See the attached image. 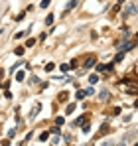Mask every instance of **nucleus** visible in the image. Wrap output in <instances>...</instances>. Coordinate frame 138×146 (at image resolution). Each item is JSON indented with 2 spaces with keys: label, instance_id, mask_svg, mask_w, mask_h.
Listing matches in <instances>:
<instances>
[{
  "label": "nucleus",
  "instance_id": "f257e3e1",
  "mask_svg": "<svg viewBox=\"0 0 138 146\" xmlns=\"http://www.w3.org/2000/svg\"><path fill=\"white\" fill-rule=\"evenodd\" d=\"M95 63H97V57H95V55H89V57H85V61H83V67H85V69H91Z\"/></svg>",
  "mask_w": 138,
  "mask_h": 146
},
{
  "label": "nucleus",
  "instance_id": "f03ea898",
  "mask_svg": "<svg viewBox=\"0 0 138 146\" xmlns=\"http://www.w3.org/2000/svg\"><path fill=\"white\" fill-rule=\"evenodd\" d=\"M134 14H136V6H134V4H130V6H128V8H126V10L122 12L124 20H126V18H130V16H134Z\"/></svg>",
  "mask_w": 138,
  "mask_h": 146
},
{
  "label": "nucleus",
  "instance_id": "7ed1b4c3",
  "mask_svg": "<svg viewBox=\"0 0 138 146\" xmlns=\"http://www.w3.org/2000/svg\"><path fill=\"white\" fill-rule=\"evenodd\" d=\"M77 4H79V0H69L67 6H65V12H63V14H69L73 8H77Z\"/></svg>",
  "mask_w": 138,
  "mask_h": 146
},
{
  "label": "nucleus",
  "instance_id": "20e7f679",
  "mask_svg": "<svg viewBox=\"0 0 138 146\" xmlns=\"http://www.w3.org/2000/svg\"><path fill=\"white\" fill-rule=\"evenodd\" d=\"M40 111H42V105H40V103H38V105H36V107H34V111H32V113H30V119H34V117H36V115H38V113H40Z\"/></svg>",
  "mask_w": 138,
  "mask_h": 146
},
{
  "label": "nucleus",
  "instance_id": "39448f33",
  "mask_svg": "<svg viewBox=\"0 0 138 146\" xmlns=\"http://www.w3.org/2000/svg\"><path fill=\"white\" fill-rule=\"evenodd\" d=\"M107 130H109V122H103V124H101V128H99V136H103Z\"/></svg>",
  "mask_w": 138,
  "mask_h": 146
},
{
  "label": "nucleus",
  "instance_id": "423d86ee",
  "mask_svg": "<svg viewBox=\"0 0 138 146\" xmlns=\"http://www.w3.org/2000/svg\"><path fill=\"white\" fill-rule=\"evenodd\" d=\"M124 55H126V51H122V49H120V51L116 53V57H115V63H118V61H122V59H124Z\"/></svg>",
  "mask_w": 138,
  "mask_h": 146
},
{
  "label": "nucleus",
  "instance_id": "0eeeda50",
  "mask_svg": "<svg viewBox=\"0 0 138 146\" xmlns=\"http://www.w3.org/2000/svg\"><path fill=\"white\" fill-rule=\"evenodd\" d=\"M85 121H87V115H81V117H77V119H75V122H73V124L77 126V124H83Z\"/></svg>",
  "mask_w": 138,
  "mask_h": 146
},
{
  "label": "nucleus",
  "instance_id": "6e6552de",
  "mask_svg": "<svg viewBox=\"0 0 138 146\" xmlns=\"http://www.w3.org/2000/svg\"><path fill=\"white\" fill-rule=\"evenodd\" d=\"M47 138H49V132H47V130H44V132L40 134V138H38V140H40V142H46Z\"/></svg>",
  "mask_w": 138,
  "mask_h": 146
},
{
  "label": "nucleus",
  "instance_id": "1a4fd4ad",
  "mask_svg": "<svg viewBox=\"0 0 138 146\" xmlns=\"http://www.w3.org/2000/svg\"><path fill=\"white\" fill-rule=\"evenodd\" d=\"M34 46H36V40H34V38L26 40V44H24V48H34Z\"/></svg>",
  "mask_w": 138,
  "mask_h": 146
},
{
  "label": "nucleus",
  "instance_id": "9d476101",
  "mask_svg": "<svg viewBox=\"0 0 138 146\" xmlns=\"http://www.w3.org/2000/svg\"><path fill=\"white\" fill-rule=\"evenodd\" d=\"M97 81H99V75H97V73H93V75H89V83H91V85H95Z\"/></svg>",
  "mask_w": 138,
  "mask_h": 146
},
{
  "label": "nucleus",
  "instance_id": "9b49d317",
  "mask_svg": "<svg viewBox=\"0 0 138 146\" xmlns=\"http://www.w3.org/2000/svg\"><path fill=\"white\" fill-rule=\"evenodd\" d=\"M75 107H77L75 103H71V105H67V107H65V113H67V115H71V113L75 111Z\"/></svg>",
  "mask_w": 138,
  "mask_h": 146
},
{
  "label": "nucleus",
  "instance_id": "f8f14e48",
  "mask_svg": "<svg viewBox=\"0 0 138 146\" xmlns=\"http://www.w3.org/2000/svg\"><path fill=\"white\" fill-rule=\"evenodd\" d=\"M53 124H57V126H63V124H65V119H63V117H57V119L53 121Z\"/></svg>",
  "mask_w": 138,
  "mask_h": 146
},
{
  "label": "nucleus",
  "instance_id": "ddd939ff",
  "mask_svg": "<svg viewBox=\"0 0 138 146\" xmlns=\"http://www.w3.org/2000/svg\"><path fill=\"white\" fill-rule=\"evenodd\" d=\"M24 79H26V73H24V71H18V73H16V81H20V83H22Z\"/></svg>",
  "mask_w": 138,
  "mask_h": 146
},
{
  "label": "nucleus",
  "instance_id": "4468645a",
  "mask_svg": "<svg viewBox=\"0 0 138 146\" xmlns=\"http://www.w3.org/2000/svg\"><path fill=\"white\" fill-rule=\"evenodd\" d=\"M24 51H26V48H24V46H18V48L14 49V53H16V55H24Z\"/></svg>",
  "mask_w": 138,
  "mask_h": 146
},
{
  "label": "nucleus",
  "instance_id": "2eb2a0df",
  "mask_svg": "<svg viewBox=\"0 0 138 146\" xmlns=\"http://www.w3.org/2000/svg\"><path fill=\"white\" fill-rule=\"evenodd\" d=\"M83 93H85V97H89V95H93V93H95L93 85H91V87H87V89H83Z\"/></svg>",
  "mask_w": 138,
  "mask_h": 146
},
{
  "label": "nucleus",
  "instance_id": "dca6fc26",
  "mask_svg": "<svg viewBox=\"0 0 138 146\" xmlns=\"http://www.w3.org/2000/svg\"><path fill=\"white\" fill-rule=\"evenodd\" d=\"M83 99H85V93L83 91H77L75 93V101H83Z\"/></svg>",
  "mask_w": 138,
  "mask_h": 146
},
{
  "label": "nucleus",
  "instance_id": "f3484780",
  "mask_svg": "<svg viewBox=\"0 0 138 146\" xmlns=\"http://www.w3.org/2000/svg\"><path fill=\"white\" fill-rule=\"evenodd\" d=\"M99 99H101V101H107V99H109V91H101V93H99Z\"/></svg>",
  "mask_w": 138,
  "mask_h": 146
},
{
  "label": "nucleus",
  "instance_id": "a211bd4d",
  "mask_svg": "<svg viewBox=\"0 0 138 146\" xmlns=\"http://www.w3.org/2000/svg\"><path fill=\"white\" fill-rule=\"evenodd\" d=\"M53 24V14H47L46 16V26H51Z\"/></svg>",
  "mask_w": 138,
  "mask_h": 146
},
{
  "label": "nucleus",
  "instance_id": "6ab92c4d",
  "mask_svg": "<svg viewBox=\"0 0 138 146\" xmlns=\"http://www.w3.org/2000/svg\"><path fill=\"white\" fill-rule=\"evenodd\" d=\"M49 4H51V0H42V2H40V8H44V10H46Z\"/></svg>",
  "mask_w": 138,
  "mask_h": 146
},
{
  "label": "nucleus",
  "instance_id": "aec40b11",
  "mask_svg": "<svg viewBox=\"0 0 138 146\" xmlns=\"http://www.w3.org/2000/svg\"><path fill=\"white\" fill-rule=\"evenodd\" d=\"M24 63V59H20V61H16V63H14V65H12V69H10V71L14 73V69H18V67H20V65H22Z\"/></svg>",
  "mask_w": 138,
  "mask_h": 146
},
{
  "label": "nucleus",
  "instance_id": "412c9836",
  "mask_svg": "<svg viewBox=\"0 0 138 146\" xmlns=\"http://www.w3.org/2000/svg\"><path fill=\"white\" fill-rule=\"evenodd\" d=\"M51 132H53V134H61V126H57V124H55V126L51 128Z\"/></svg>",
  "mask_w": 138,
  "mask_h": 146
},
{
  "label": "nucleus",
  "instance_id": "4be33fe9",
  "mask_svg": "<svg viewBox=\"0 0 138 146\" xmlns=\"http://www.w3.org/2000/svg\"><path fill=\"white\" fill-rule=\"evenodd\" d=\"M14 136H16V126H14V128H10V130H8V138H14Z\"/></svg>",
  "mask_w": 138,
  "mask_h": 146
},
{
  "label": "nucleus",
  "instance_id": "5701e85b",
  "mask_svg": "<svg viewBox=\"0 0 138 146\" xmlns=\"http://www.w3.org/2000/svg\"><path fill=\"white\" fill-rule=\"evenodd\" d=\"M81 126H83V132H85V134H87V132H89V130H91V124H85V122H83V124H81Z\"/></svg>",
  "mask_w": 138,
  "mask_h": 146
},
{
  "label": "nucleus",
  "instance_id": "b1692460",
  "mask_svg": "<svg viewBox=\"0 0 138 146\" xmlns=\"http://www.w3.org/2000/svg\"><path fill=\"white\" fill-rule=\"evenodd\" d=\"M95 65H97V63H95ZM97 71L101 73V71H107V69H105V63H99V65H97Z\"/></svg>",
  "mask_w": 138,
  "mask_h": 146
},
{
  "label": "nucleus",
  "instance_id": "393cba45",
  "mask_svg": "<svg viewBox=\"0 0 138 146\" xmlns=\"http://www.w3.org/2000/svg\"><path fill=\"white\" fill-rule=\"evenodd\" d=\"M24 16H26V10H24V12H20V14L16 16V22H20V20H24Z\"/></svg>",
  "mask_w": 138,
  "mask_h": 146
},
{
  "label": "nucleus",
  "instance_id": "a878e982",
  "mask_svg": "<svg viewBox=\"0 0 138 146\" xmlns=\"http://www.w3.org/2000/svg\"><path fill=\"white\" fill-rule=\"evenodd\" d=\"M53 67H55V63H51V61H49V63H46V71H51Z\"/></svg>",
  "mask_w": 138,
  "mask_h": 146
},
{
  "label": "nucleus",
  "instance_id": "bb28decb",
  "mask_svg": "<svg viewBox=\"0 0 138 146\" xmlns=\"http://www.w3.org/2000/svg\"><path fill=\"white\" fill-rule=\"evenodd\" d=\"M77 67V59H73V61H69V69H75Z\"/></svg>",
  "mask_w": 138,
  "mask_h": 146
},
{
  "label": "nucleus",
  "instance_id": "cd10ccee",
  "mask_svg": "<svg viewBox=\"0 0 138 146\" xmlns=\"http://www.w3.org/2000/svg\"><path fill=\"white\" fill-rule=\"evenodd\" d=\"M59 69H61V71H63V73H65V71H69V63H63V65H61Z\"/></svg>",
  "mask_w": 138,
  "mask_h": 146
},
{
  "label": "nucleus",
  "instance_id": "c85d7f7f",
  "mask_svg": "<svg viewBox=\"0 0 138 146\" xmlns=\"http://www.w3.org/2000/svg\"><path fill=\"white\" fill-rule=\"evenodd\" d=\"M120 111H122L120 107H115V109H113V115H115V117H116V115H120Z\"/></svg>",
  "mask_w": 138,
  "mask_h": 146
},
{
  "label": "nucleus",
  "instance_id": "c756f323",
  "mask_svg": "<svg viewBox=\"0 0 138 146\" xmlns=\"http://www.w3.org/2000/svg\"><path fill=\"white\" fill-rule=\"evenodd\" d=\"M51 142H53V144H59V142H61V136H59V134H57V136H55V138H53V140H51Z\"/></svg>",
  "mask_w": 138,
  "mask_h": 146
},
{
  "label": "nucleus",
  "instance_id": "7c9ffc66",
  "mask_svg": "<svg viewBox=\"0 0 138 146\" xmlns=\"http://www.w3.org/2000/svg\"><path fill=\"white\" fill-rule=\"evenodd\" d=\"M26 34H28V32H18V34H16V40H20V38H24Z\"/></svg>",
  "mask_w": 138,
  "mask_h": 146
},
{
  "label": "nucleus",
  "instance_id": "2f4dec72",
  "mask_svg": "<svg viewBox=\"0 0 138 146\" xmlns=\"http://www.w3.org/2000/svg\"><path fill=\"white\" fill-rule=\"evenodd\" d=\"M59 101H67V93H61L59 95Z\"/></svg>",
  "mask_w": 138,
  "mask_h": 146
},
{
  "label": "nucleus",
  "instance_id": "473e14b6",
  "mask_svg": "<svg viewBox=\"0 0 138 146\" xmlns=\"http://www.w3.org/2000/svg\"><path fill=\"white\" fill-rule=\"evenodd\" d=\"M2 77H4V69L0 67V79H2Z\"/></svg>",
  "mask_w": 138,
  "mask_h": 146
},
{
  "label": "nucleus",
  "instance_id": "72a5a7b5",
  "mask_svg": "<svg viewBox=\"0 0 138 146\" xmlns=\"http://www.w3.org/2000/svg\"><path fill=\"white\" fill-rule=\"evenodd\" d=\"M122 2H124V0H116V4H122Z\"/></svg>",
  "mask_w": 138,
  "mask_h": 146
}]
</instances>
